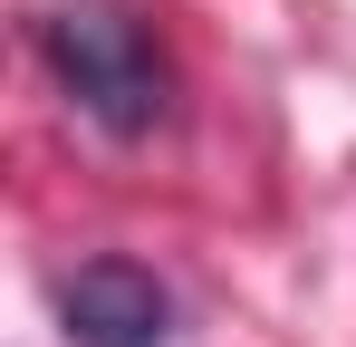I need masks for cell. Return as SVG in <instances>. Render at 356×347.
<instances>
[{"label": "cell", "mask_w": 356, "mask_h": 347, "mask_svg": "<svg viewBox=\"0 0 356 347\" xmlns=\"http://www.w3.org/2000/svg\"><path fill=\"white\" fill-rule=\"evenodd\" d=\"M39 58H49L58 97L97 135H116V145H145L174 116V68H164L154 29L125 0H67V10H49L39 20Z\"/></svg>", "instance_id": "6da1fadb"}, {"label": "cell", "mask_w": 356, "mask_h": 347, "mask_svg": "<svg viewBox=\"0 0 356 347\" xmlns=\"http://www.w3.org/2000/svg\"><path fill=\"white\" fill-rule=\"evenodd\" d=\"M49 309H58L67 347H174V289L135 251H97V261L58 270Z\"/></svg>", "instance_id": "7a4b0ae2"}]
</instances>
